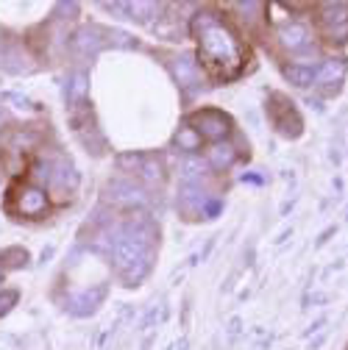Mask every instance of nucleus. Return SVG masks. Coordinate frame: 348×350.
I'll use <instances>...</instances> for the list:
<instances>
[{
	"instance_id": "obj_1",
	"label": "nucleus",
	"mask_w": 348,
	"mask_h": 350,
	"mask_svg": "<svg viewBox=\"0 0 348 350\" xmlns=\"http://www.w3.org/2000/svg\"><path fill=\"white\" fill-rule=\"evenodd\" d=\"M192 33L198 39V59L206 70L234 78L243 64V45L237 33L214 14H198L192 20Z\"/></svg>"
},
{
	"instance_id": "obj_2",
	"label": "nucleus",
	"mask_w": 348,
	"mask_h": 350,
	"mask_svg": "<svg viewBox=\"0 0 348 350\" xmlns=\"http://www.w3.org/2000/svg\"><path fill=\"white\" fill-rule=\"evenodd\" d=\"M187 125L198 131V137L206 142H226L232 134V117L221 109H201L187 117Z\"/></svg>"
},
{
	"instance_id": "obj_3",
	"label": "nucleus",
	"mask_w": 348,
	"mask_h": 350,
	"mask_svg": "<svg viewBox=\"0 0 348 350\" xmlns=\"http://www.w3.org/2000/svg\"><path fill=\"white\" fill-rule=\"evenodd\" d=\"M153 256V247L134 239V237H128L123 231L114 234V242H112V250H109V258H112V265L117 267V273H125L128 267H134L137 261Z\"/></svg>"
},
{
	"instance_id": "obj_4",
	"label": "nucleus",
	"mask_w": 348,
	"mask_h": 350,
	"mask_svg": "<svg viewBox=\"0 0 348 350\" xmlns=\"http://www.w3.org/2000/svg\"><path fill=\"white\" fill-rule=\"evenodd\" d=\"M106 200L117 208H145L148 195L142 187H137L132 178H114L106 184Z\"/></svg>"
},
{
	"instance_id": "obj_5",
	"label": "nucleus",
	"mask_w": 348,
	"mask_h": 350,
	"mask_svg": "<svg viewBox=\"0 0 348 350\" xmlns=\"http://www.w3.org/2000/svg\"><path fill=\"white\" fill-rule=\"evenodd\" d=\"M276 103L282 106V111H279L273 103H268V114H271L273 128L279 131L282 137H287V139H298V137H301V131H303V122H301L295 106H293L287 98H282V95H276Z\"/></svg>"
},
{
	"instance_id": "obj_6",
	"label": "nucleus",
	"mask_w": 348,
	"mask_h": 350,
	"mask_svg": "<svg viewBox=\"0 0 348 350\" xmlns=\"http://www.w3.org/2000/svg\"><path fill=\"white\" fill-rule=\"evenodd\" d=\"M17 211H20V217H28V220H39V217L48 211V192L34 181L23 184L17 189Z\"/></svg>"
},
{
	"instance_id": "obj_7",
	"label": "nucleus",
	"mask_w": 348,
	"mask_h": 350,
	"mask_svg": "<svg viewBox=\"0 0 348 350\" xmlns=\"http://www.w3.org/2000/svg\"><path fill=\"white\" fill-rule=\"evenodd\" d=\"M106 295H109V286H106V284H95V286H90V289L75 292V295L70 297V303H67V309H70L73 317H92V314L101 309V306H103Z\"/></svg>"
},
{
	"instance_id": "obj_8",
	"label": "nucleus",
	"mask_w": 348,
	"mask_h": 350,
	"mask_svg": "<svg viewBox=\"0 0 348 350\" xmlns=\"http://www.w3.org/2000/svg\"><path fill=\"white\" fill-rule=\"evenodd\" d=\"M348 64L345 59H321V64L315 67V86H323L329 95L340 92V83L345 81Z\"/></svg>"
},
{
	"instance_id": "obj_9",
	"label": "nucleus",
	"mask_w": 348,
	"mask_h": 350,
	"mask_svg": "<svg viewBox=\"0 0 348 350\" xmlns=\"http://www.w3.org/2000/svg\"><path fill=\"white\" fill-rule=\"evenodd\" d=\"M209 200L212 198L201 189V184H182L179 195H176V203H179V208H182V214L187 217V220H201Z\"/></svg>"
},
{
	"instance_id": "obj_10",
	"label": "nucleus",
	"mask_w": 348,
	"mask_h": 350,
	"mask_svg": "<svg viewBox=\"0 0 348 350\" xmlns=\"http://www.w3.org/2000/svg\"><path fill=\"white\" fill-rule=\"evenodd\" d=\"M276 39H279V45L290 53H301L303 48H310V28L298 23V20H287L276 28Z\"/></svg>"
},
{
	"instance_id": "obj_11",
	"label": "nucleus",
	"mask_w": 348,
	"mask_h": 350,
	"mask_svg": "<svg viewBox=\"0 0 348 350\" xmlns=\"http://www.w3.org/2000/svg\"><path fill=\"white\" fill-rule=\"evenodd\" d=\"M86 95H90V72H84V70H75L67 75V83H64V100L67 106H78L86 100Z\"/></svg>"
},
{
	"instance_id": "obj_12",
	"label": "nucleus",
	"mask_w": 348,
	"mask_h": 350,
	"mask_svg": "<svg viewBox=\"0 0 348 350\" xmlns=\"http://www.w3.org/2000/svg\"><path fill=\"white\" fill-rule=\"evenodd\" d=\"M101 36H103V33H101V28H95V25L81 28V31L75 33V39H73V48H75L81 56H95V53L106 45Z\"/></svg>"
},
{
	"instance_id": "obj_13",
	"label": "nucleus",
	"mask_w": 348,
	"mask_h": 350,
	"mask_svg": "<svg viewBox=\"0 0 348 350\" xmlns=\"http://www.w3.org/2000/svg\"><path fill=\"white\" fill-rule=\"evenodd\" d=\"M173 75H176V81L182 86H198V75H201V67L192 56H179V59H173Z\"/></svg>"
},
{
	"instance_id": "obj_14",
	"label": "nucleus",
	"mask_w": 348,
	"mask_h": 350,
	"mask_svg": "<svg viewBox=\"0 0 348 350\" xmlns=\"http://www.w3.org/2000/svg\"><path fill=\"white\" fill-rule=\"evenodd\" d=\"M237 150H234V145L232 142H214L209 150H206V161H209V167H214V170H229L234 161H237Z\"/></svg>"
},
{
	"instance_id": "obj_15",
	"label": "nucleus",
	"mask_w": 348,
	"mask_h": 350,
	"mask_svg": "<svg viewBox=\"0 0 348 350\" xmlns=\"http://www.w3.org/2000/svg\"><path fill=\"white\" fill-rule=\"evenodd\" d=\"M282 75L287 83L298 86V90H310V86H315V67H303V64H284L282 67Z\"/></svg>"
},
{
	"instance_id": "obj_16",
	"label": "nucleus",
	"mask_w": 348,
	"mask_h": 350,
	"mask_svg": "<svg viewBox=\"0 0 348 350\" xmlns=\"http://www.w3.org/2000/svg\"><path fill=\"white\" fill-rule=\"evenodd\" d=\"M321 23H323V28L345 25L348 23V3H323L321 6Z\"/></svg>"
},
{
	"instance_id": "obj_17",
	"label": "nucleus",
	"mask_w": 348,
	"mask_h": 350,
	"mask_svg": "<svg viewBox=\"0 0 348 350\" xmlns=\"http://www.w3.org/2000/svg\"><path fill=\"white\" fill-rule=\"evenodd\" d=\"M201 137H198V131L195 128H190V125H182L179 131H176V145H179V150H184V153H190V156H195L198 150H201Z\"/></svg>"
},
{
	"instance_id": "obj_18",
	"label": "nucleus",
	"mask_w": 348,
	"mask_h": 350,
	"mask_svg": "<svg viewBox=\"0 0 348 350\" xmlns=\"http://www.w3.org/2000/svg\"><path fill=\"white\" fill-rule=\"evenodd\" d=\"M151 265H153V256H148V258L137 261L134 267H128L125 273H120V275H123V281H125V286H140V281L151 273Z\"/></svg>"
},
{
	"instance_id": "obj_19",
	"label": "nucleus",
	"mask_w": 348,
	"mask_h": 350,
	"mask_svg": "<svg viewBox=\"0 0 348 350\" xmlns=\"http://www.w3.org/2000/svg\"><path fill=\"white\" fill-rule=\"evenodd\" d=\"M164 317H167V309H164V303H159V306L153 303L151 309L145 312L142 323H140V331H142V334H151V331H153V328H156V325H159V323H162Z\"/></svg>"
},
{
	"instance_id": "obj_20",
	"label": "nucleus",
	"mask_w": 348,
	"mask_h": 350,
	"mask_svg": "<svg viewBox=\"0 0 348 350\" xmlns=\"http://www.w3.org/2000/svg\"><path fill=\"white\" fill-rule=\"evenodd\" d=\"M140 172H142V178H145L148 184H159V181L164 178L162 164H156L153 159H142V164H140Z\"/></svg>"
},
{
	"instance_id": "obj_21",
	"label": "nucleus",
	"mask_w": 348,
	"mask_h": 350,
	"mask_svg": "<svg viewBox=\"0 0 348 350\" xmlns=\"http://www.w3.org/2000/svg\"><path fill=\"white\" fill-rule=\"evenodd\" d=\"M323 36H326V42H332V45H345L348 42V23L334 25V28H323Z\"/></svg>"
},
{
	"instance_id": "obj_22",
	"label": "nucleus",
	"mask_w": 348,
	"mask_h": 350,
	"mask_svg": "<svg viewBox=\"0 0 348 350\" xmlns=\"http://www.w3.org/2000/svg\"><path fill=\"white\" fill-rule=\"evenodd\" d=\"M17 292L14 289H6V292H0V317H3V314H9L12 312V306L17 303Z\"/></svg>"
},
{
	"instance_id": "obj_23",
	"label": "nucleus",
	"mask_w": 348,
	"mask_h": 350,
	"mask_svg": "<svg viewBox=\"0 0 348 350\" xmlns=\"http://www.w3.org/2000/svg\"><path fill=\"white\" fill-rule=\"evenodd\" d=\"M117 161H120V167H132V172H134V170H140L142 156H137V153H134V156H120Z\"/></svg>"
},
{
	"instance_id": "obj_24",
	"label": "nucleus",
	"mask_w": 348,
	"mask_h": 350,
	"mask_svg": "<svg viewBox=\"0 0 348 350\" xmlns=\"http://www.w3.org/2000/svg\"><path fill=\"white\" fill-rule=\"evenodd\" d=\"M240 334H243V320H240V317H232V320H229V339L234 342Z\"/></svg>"
},
{
	"instance_id": "obj_25",
	"label": "nucleus",
	"mask_w": 348,
	"mask_h": 350,
	"mask_svg": "<svg viewBox=\"0 0 348 350\" xmlns=\"http://www.w3.org/2000/svg\"><path fill=\"white\" fill-rule=\"evenodd\" d=\"M326 339H329V334H326V331H321V334H315V336L310 339V345H307V350H321V347L326 345Z\"/></svg>"
},
{
	"instance_id": "obj_26",
	"label": "nucleus",
	"mask_w": 348,
	"mask_h": 350,
	"mask_svg": "<svg viewBox=\"0 0 348 350\" xmlns=\"http://www.w3.org/2000/svg\"><path fill=\"white\" fill-rule=\"evenodd\" d=\"M334 234H337V226H329V228H326V231H323V234L318 237V242H315V247H323V245H326V242H329V239H332Z\"/></svg>"
},
{
	"instance_id": "obj_27",
	"label": "nucleus",
	"mask_w": 348,
	"mask_h": 350,
	"mask_svg": "<svg viewBox=\"0 0 348 350\" xmlns=\"http://www.w3.org/2000/svg\"><path fill=\"white\" fill-rule=\"evenodd\" d=\"M323 325H326V317H318L315 323H310V328H307V334H303V336H312V334H321V331H323Z\"/></svg>"
},
{
	"instance_id": "obj_28",
	"label": "nucleus",
	"mask_w": 348,
	"mask_h": 350,
	"mask_svg": "<svg viewBox=\"0 0 348 350\" xmlns=\"http://www.w3.org/2000/svg\"><path fill=\"white\" fill-rule=\"evenodd\" d=\"M290 237H293V228H284V231H282V234L273 239V245H282V242H287Z\"/></svg>"
},
{
	"instance_id": "obj_29",
	"label": "nucleus",
	"mask_w": 348,
	"mask_h": 350,
	"mask_svg": "<svg viewBox=\"0 0 348 350\" xmlns=\"http://www.w3.org/2000/svg\"><path fill=\"white\" fill-rule=\"evenodd\" d=\"M212 247H214V237H212V239H209V242H206V247H203V250H201V253H198V258H201V261H206V256H209V253H212Z\"/></svg>"
},
{
	"instance_id": "obj_30",
	"label": "nucleus",
	"mask_w": 348,
	"mask_h": 350,
	"mask_svg": "<svg viewBox=\"0 0 348 350\" xmlns=\"http://www.w3.org/2000/svg\"><path fill=\"white\" fill-rule=\"evenodd\" d=\"M173 350H190V339H187V336H182L176 345H173Z\"/></svg>"
},
{
	"instance_id": "obj_31",
	"label": "nucleus",
	"mask_w": 348,
	"mask_h": 350,
	"mask_svg": "<svg viewBox=\"0 0 348 350\" xmlns=\"http://www.w3.org/2000/svg\"><path fill=\"white\" fill-rule=\"evenodd\" d=\"M53 256V247H48V250H42V256H39V261H42V265H45V261Z\"/></svg>"
}]
</instances>
